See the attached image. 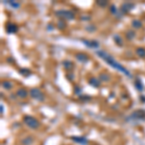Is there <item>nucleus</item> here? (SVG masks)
Masks as SVG:
<instances>
[{
	"label": "nucleus",
	"instance_id": "nucleus-16",
	"mask_svg": "<svg viewBox=\"0 0 145 145\" xmlns=\"http://www.w3.org/2000/svg\"><path fill=\"white\" fill-rule=\"evenodd\" d=\"M136 52L138 57L145 58V48L144 47H137L136 49Z\"/></svg>",
	"mask_w": 145,
	"mask_h": 145
},
{
	"label": "nucleus",
	"instance_id": "nucleus-18",
	"mask_svg": "<svg viewBox=\"0 0 145 145\" xmlns=\"http://www.w3.org/2000/svg\"><path fill=\"white\" fill-rule=\"evenodd\" d=\"M18 72L23 75V76H29L31 74V71L29 69H26V68H22V69H19L18 70Z\"/></svg>",
	"mask_w": 145,
	"mask_h": 145
},
{
	"label": "nucleus",
	"instance_id": "nucleus-10",
	"mask_svg": "<svg viewBox=\"0 0 145 145\" xmlns=\"http://www.w3.org/2000/svg\"><path fill=\"white\" fill-rule=\"evenodd\" d=\"M74 57H75L76 60H78V61L81 62V63H86V62L89 60V57L85 54V53H82V52H77V53H75V54H74Z\"/></svg>",
	"mask_w": 145,
	"mask_h": 145
},
{
	"label": "nucleus",
	"instance_id": "nucleus-20",
	"mask_svg": "<svg viewBox=\"0 0 145 145\" xmlns=\"http://www.w3.org/2000/svg\"><path fill=\"white\" fill-rule=\"evenodd\" d=\"M63 66H64V68H65L66 70H68V71L72 70V68H73V64H72L71 61H68V60L63 61Z\"/></svg>",
	"mask_w": 145,
	"mask_h": 145
},
{
	"label": "nucleus",
	"instance_id": "nucleus-3",
	"mask_svg": "<svg viewBox=\"0 0 145 145\" xmlns=\"http://www.w3.org/2000/svg\"><path fill=\"white\" fill-rule=\"evenodd\" d=\"M55 16L60 19H67V20H72L75 18V15L72 11L70 10H59L55 12Z\"/></svg>",
	"mask_w": 145,
	"mask_h": 145
},
{
	"label": "nucleus",
	"instance_id": "nucleus-22",
	"mask_svg": "<svg viewBox=\"0 0 145 145\" xmlns=\"http://www.w3.org/2000/svg\"><path fill=\"white\" fill-rule=\"evenodd\" d=\"M57 28L60 30H63L66 28V21L64 19H59L57 22Z\"/></svg>",
	"mask_w": 145,
	"mask_h": 145
},
{
	"label": "nucleus",
	"instance_id": "nucleus-1",
	"mask_svg": "<svg viewBox=\"0 0 145 145\" xmlns=\"http://www.w3.org/2000/svg\"><path fill=\"white\" fill-rule=\"evenodd\" d=\"M97 55H99L102 59H104L107 63L109 64V66H111V67H113V68H115V69H117L119 71H121V72H123V73H125L126 75H129V76H131V73L130 72L128 71L127 69L125 68V67H123V66H121L119 63H117L111 56H109L107 52H105V51H97L96 52Z\"/></svg>",
	"mask_w": 145,
	"mask_h": 145
},
{
	"label": "nucleus",
	"instance_id": "nucleus-4",
	"mask_svg": "<svg viewBox=\"0 0 145 145\" xmlns=\"http://www.w3.org/2000/svg\"><path fill=\"white\" fill-rule=\"evenodd\" d=\"M29 95L31 96L32 99L39 101V102H43V101L45 100L44 93L40 90L39 88H31L30 91H29Z\"/></svg>",
	"mask_w": 145,
	"mask_h": 145
},
{
	"label": "nucleus",
	"instance_id": "nucleus-14",
	"mask_svg": "<svg viewBox=\"0 0 145 145\" xmlns=\"http://www.w3.org/2000/svg\"><path fill=\"white\" fill-rule=\"evenodd\" d=\"M99 79H100L101 81L109 82L110 80V75H109V73H107V72H102L99 75Z\"/></svg>",
	"mask_w": 145,
	"mask_h": 145
},
{
	"label": "nucleus",
	"instance_id": "nucleus-23",
	"mask_svg": "<svg viewBox=\"0 0 145 145\" xmlns=\"http://www.w3.org/2000/svg\"><path fill=\"white\" fill-rule=\"evenodd\" d=\"M126 37H127L128 40L132 41L136 37V32L133 31V30H129V31H127V33H126Z\"/></svg>",
	"mask_w": 145,
	"mask_h": 145
},
{
	"label": "nucleus",
	"instance_id": "nucleus-12",
	"mask_svg": "<svg viewBox=\"0 0 145 145\" xmlns=\"http://www.w3.org/2000/svg\"><path fill=\"white\" fill-rule=\"evenodd\" d=\"M88 83L92 85L93 87H95V88H98V87H100L101 85V80L99 79V77L97 78V77H90L89 79H88Z\"/></svg>",
	"mask_w": 145,
	"mask_h": 145
},
{
	"label": "nucleus",
	"instance_id": "nucleus-8",
	"mask_svg": "<svg viewBox=\"0 0 145 145\" xmlns=\"http://www.w3.org/2000/svg\"><path fill=\"white\" fill-rule=\"evenodd\" d=\"M6 31L9 34H16L18 31V25L16 23H13V22H8L6 24Z\"/></svg>",
	"mask_w": 145,
	"mask_h": 145
},
{
	"label": "nucleus",
	"instance_id": "nucleus-7",
	"mask_svg": "<svg viewBox=\"0 0 145 145\" xmlns=\"http://www.w3.org/2000/svg\"><path fill=\"white\" fill-rule=\"evenodd\" d=\"M81 42L87 47H90V48H98L99 45H100L99 42H97L95 40H85V39H83V40H81Z\"/></svg>",
	"mask_w": 145,
	"mask_h": 145
},
{
	"label": "nucleus",
	"instance_id": "nucleus-13",
	"mask_svg": "<svg viewBox=\"0 0 145 145\" xmlns=\"http://www.w3.org/2000/svg\"><path fill=\"white\" fill-rule=\"evenodd\" d=\"M34 142V137L33 136H28L26 137H24L23 139H21V144L22 145H31Z\"/></svg>",
	"mask_w": 145,
	"mask_h": 145
},
{
	"label": "nucleus",
	"instance_id": "nucleus-25",
	"mask_svg": "<svg viewBox=\"0 0 145 145\" xmlns=\"http://www.w3.org/2000/svg\"><path fill=\"white\" fill-rule=\"evenodd\" d=\"M97 5L100 6V7L105 8L106 6L109 5V2H108V1H104V0H99V1H97Z\"/></svg>",
	"mask_w": 145,
	"mask_h": 145
},
{
	"label": "nucleus",
	"instance_id": "nucleus-26",
	"mask_svg": "<svg viewBox=\"0 0 145 145\" xmlns=\"http://www.w3.org/2000/svg\"><path fill=\"white\" fill-rule=\"evenodd\" d=\"M110 12H111L113 15H116V13H117V9H116V7H115L114 5L110 6Z\"/></svg>",
	"mask_w": 145,
	"mask_h": 145
},
{
	"label": "nucleus",
	"instance_id": "nucleus-2",
	"mask_svg": "<svg viewBox=\"0 0 145 145\" xmlns=\"http://www.w3.org/2000/svg\"><path fill=\"white\" fill-rule=\"evenodd\" d=\"M23 123L27 126L28 128L32 129V130H37L41 127V124L40 122L37 120L36 118H34L33 116H30V115H25L23 117Z\"/></svg>",
	"mask_w": 145,
	"mask_h": 145
},
{
	"label": "nucleus",
	"instance_id": "nucleus-19",
	"mask_svg": "<svg viewBox=\"0 0 145 145\" xmlns=\"http://www.w3.org/2000/svg\"><path fill=\"white\" fill-rule=\"evenodd\" d=\"M135 86H136V88L138 91L143 90V84H142V82H141V80H140L139 78H136V81H135Z\"/></svg>",
	"mask_w": 145,
	"mask_h": 145
},
{
	"label": "nucleus",
	"instance_id": "nucleus-9",
	"mask_svg": "<svg viewBox=\"0 0 145 145\" xmlns=\"http://www.w3.org/2000/svg\"><path fill=\"white\" fill-rule=\"evenodd\" d=\"M71 139H72V141L78 143V144H81V145L88 144L87 138H85V137H83V136H71Z\"/></svg>",
	"mask_w": 145,
	"mask_h": 145
},
{
	"label": "nucleus",
	"instance_id": "nucleus-17",
	"mask_svg": "<svg viewBox=\"0 0 145 145\" xmlns=\"http://www.w3.org/2000/svg\"><path fill=\"white\" fill-rule=\"evenodd\" d=\"M132 26L136 29H139V28L142 27V22L139 19H134L132 21Z\"/></svg>",
	"mask_w": 145,
	"mask_h": 145
},
{
	"label": "nucleus",
	"instance_id": "nucleus-6",
	"mask_svg": "<svg viewBox=\"0 0 145 145\" xmlns=\"http://www.w3.org/2000/svg\"><path fill=\"white\" fill-rule=\"evenodd\" d=\"M135 7H136V5L133 2H124L121 5V7H120V12L123 13V14H128L129 12H131Z\"/></svg>",
	"mask_w": 145,
	"mask_h": 145
},
{
	"label": "nucleus",
	"instance_id": "nucleus-21",
	"mask_svg": "<svg viewBox=\"0 0 145 145\" xmlns=\"http://www.w3.org/2000/svg\"><path fill=\"white\" fill-rule=\"evenodd\" d=\"M6 3L9 4L12 8H14V9H16V10L18 9V8L20 7V4H19L18 2H16V1H6Z\"/></svg>",
	"mask_w": 145,
	"mask_h": 145
},
{
	"label": "nucleus",
	"instance_id": "nucleus-15",
	"mask_svg": "<svg viewBox=\"0 0 145 145\" xmlns=\"http://www.w3.org/2000/svg\"><path fill=\"white\" fill-rule=\"evenodd\" d=\"M1 86L4 88V89H6V90H10V89H12L13 88V83L9 80H3V81L1 82Z\"/></svg>",
	"mask_w": 145,
	"mask_h": 145
},
{
	"label": "nucleus",
	"instance_id": "nucleus-11",
	"mask_svg": "<svg viewBox=\"0 0 145 145\" xmlns=\"http://www.w3.org/2000/svg\"><path fill=\"white\" fill-rule=\"evenodd\" d=\"M16 95L18 96V98H20V99H25V98H27L29 93H28L25 88H18L17 92H16Z\"/></svg>",
	"mask_w": 145,
	"mask_h": 145
},
{
	"label": "nucleus",
	"instance_id": "nucleus-24",
	"mask_svg": "<svg viewBox=\"0 0 145 145\" xmlns=\"http://www.w3.org/2000/svg\"><path fill=\"white\" fill-rule=\"evenodd\" d=\"M113 39H114V42H115V44L117 45H123V40H122V38L120 36L114 35Z\"/></svg>",
	"mask_w": 145,
	"mask_h": 145
},
{
	"label": "nucleus",
	"instance_id": "nucleus-27",
	"mask_svg": "<svg viewBox=\"0 0 145 145\" xmlns=\"http://www.w3.org/2000/svg\"><path fill=\"white\" fill-rule=\"evenodd\" d=\"M1 114H3V105H1Z\"/></svg>",
	"mask_w": 145,
	"mask_h": 145
},
{
	"label": "nucleus",
	"instance_id": "nucleus-5",
	"mask_svg": "<svg viewBox=\"0 0 145 145\" xmlns=\"http://www.w3.org/2000/svg\"><path fill=\"white\" fill-rule=\"evenodd\" d=\"M131 118L134 119V120L145 121V110H143V109H136L131 114Z\"/></svg>",
	"mask_w": 145,
	"mask_h": 145
}]
</instances>
